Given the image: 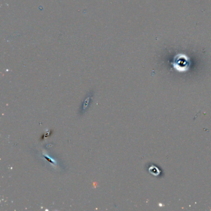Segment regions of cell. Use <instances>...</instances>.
<instances>
[{
	"instance_id": "1",
	"label": "cell",
	"mask_w": 211,
	"mask_h": 211,
	"mask_svg": "<svg viewBox=\"0 0 211 211\" xmlns=\"http://www.w3.org/2000/svg\"><path fill=\"white\" fill-rule=\"evenodd\" d=\"M173 67L180 72H185L189 69L191 61L186 55L180 54L175 56L173 60Z\"/></svg>"
}]
</instances>
